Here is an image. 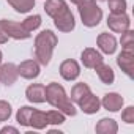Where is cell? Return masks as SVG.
Instances as JSON below:
<instances>
[{
  "mask_svg": "<svg viewBox=\"0 0 134 134\" xmlns=\"http://www.w3.org/2000/svg\"><path fill=\"white\" fill-rule=\"evenodd\" d=\"M121 120L128 125H132L134 123V106H128L126 109H123L121 112Z\"/></svg>",
  "mask_w": 134,
  "mask_h": 134,
  "instance_id": "obj_28",
  "label": "cell"
},
{
  "mask_svg": "<svg viewBox=\"0 0 134 134\" xmlns=\"http://www.w3.org/2000/svg\"><path fill=\"white\" fill-rule=\"evenodd\" d=\"M96 44H98L99 51L107 55H112L117 51V40L112 33H99L96 38Z\"/></svg>",
  "mask_w": 134,
  "mask_h": 134,
  "instance_id": "obj_10",
  "label": "cell"
},
{
  "mask_svg": "<svg viewBox=\"0 0 134 134\" xmlns=\"http://www.w3.org/2000/svg\"><path fill=\"white\" fill-rule=\"evenodd\" d=\"M46 101L68 117H74L77 114V109L74 107L73 101L66 96L65 88L57 82H51L46 85Z\"/></svg>",
  "mask_w": 134,
  "mask_h": 134,
  "instance_id": "obj_1",
  "label": "cell"
},
{
  "mask_svg": "<svg viewBox=\"0 0 134 134\" xmlns=\"http://www.w3.org/2000/svg\"><path fill=\"white\" fill-rule=\"evenodd\" d=\"M121 49L123 51H134V32L128 29L121 33Z\"/></svg>",
  "mask_w": 134,
  "mask_h": 134,
  "instance_id": "obj_24",
  "label": "cell"
},
{
  "mask_svg": "<svg viewBox=\"0 0 134 134\" xmlns=\"http://www.w3.org/2000/svg\"><path fill=\"white\" fill-rule=\"evenodd\" d=\"M93 70L96 71V74H98V77H99V81H101L103 84H106V85L114 84V81H115V74H114V70L110 68L109 65H106V63L101 62L99 65L95 66Z\"/></svg>",
  "mask_w": 134,
  "mask_h": 134,
  "instance_id": "obj_17",
  "label": "cell"
},
{
  "mask_svg": "<svg viewBox=\"0 0 134 134\" xmlns=\"http://www.w3.org/2000/svg\"><path fill=\"white\" fill-rule=\"evenodd\" d=\"M82 2V0H71V3H74V5H79Z\"/></svg>",
  "mask_w": 134,
  "mask_h": 134,
  "instance_id": "obj_31",
  "label": "cell"
},
{
  "mask_svg": "<svg viewBox=\"0 0 134 134\" xmlns=\"http://www.w3.org/2000/svg\"><path fill=\"white\" fill-rule=\"evenodd\" d=\"M95 131L98 134H115L118 131V125L114 118H101L96 123Z\"/></svg>",
  "mask_w": 134,
  "mask_h": 134,
  "instance_id": "obj_18",
  "label": "cell"
},
{
  "mask_svg": "<svg viewBox=\"0 0 134 134\" xmlns=\"http://www.w3.org/2000/svg\"><path fill=\"white\" fill-rule=\"evenodd\" d=\"M25 96L30 103L41 104L46 101V87L43 84H32L25 90Z\"/></svg>",
  "mask_w": 134,
  "mask_h": 134,
  "instance_id": "obj_15",
  "label": "cell"
},
{
  "mask_svg": "<svg viewBox=\"0 0 134 134\" xmlns=\"http://www.w3.org/2000/svg\"><path fill=\"white\" fill-rule=\"evenodd\" d=\"M7 2L18 13H29L35 8V0H7Z\"/></svg>",
  "mask_w": 134,
  "mask_h": 134,
  "instance_id": "obj_21",
  "label": "cell"
},
{
  "mask_svg": "<svg viewBox=\"0 0 134 134\" xmlns=\"http://www.w3.org/2000/svg\"><path fill=\"white\" fill-rule=\"evenodd\" d=\"M101 2H106V0H101Z\"/></svg>",
  "mask_w": 134,
  "mask_h": 134,
  "instance_id": "obj_33",
  "label": "cell"
},
{
  "mask_svg": "<svg viewBox=\"0 0 134 134\" xmlns=\"http://www.w3.org/2000/svg\"><path fill=\"white\" fill-rule=\"evenodd\" d=\"M58 40L52 30H43L35 38V58L40 65L47 66Z\"/></svg>",
  "mask_w": 134,
  "mask_h": 134,
  "instance_id": "obj_2",
  "label": "cell"
},
{
  "mask_svg": "<svg viewBox=\"0 0 134 134\" xmlns=\"http://www.w3.org/2000/svg\"><path fill=\"white\" fill-rule=\"evenodd\" d=\"M5 132H14V134H18V129L13 128V126H5V128L0 129V134H5Z\"/></svg>",
  "mask_w": 134,
  "mask_h": 134,
  "instance_id": "obj_30",
  "label": "cell"
},
{
  "mask_svg": "<svg viewBox=\"0 0 134 134\" xmlns=\"http://www.w3.org/2000/svg\"><path fill=\"white\" fill-rule=\"evenodd\" d=\"M68 10H70L68 3H66L65 0H46V3H44V11L52 19L62 16L65 11H68Z\"/></svg>",
  "mask_w": 134,
  "mask_h": 134,
  "instance_id": "obj_12",
  "label": "cell"
},
{
  "mask_svg": "<svg viewBox=\"0 0 134 134\" xmlns=\"http://www.w3.org/2000/svg\"><path fill=\"white\" fill-rule=\"evenodd\" d=\"M46 118H47V125H62V123H65L66 115L62 114L58 109H55V110L46 112Z\"/></svg>",
  "mask_w": 134,
  "mask_h": 134,
  "instance_id": "obj_25",
  "label": "cell"
},
{
  "mask_svg": "<svg viewBox=\"0 0 134 134\" xmlns=\"http://www.w3.org/2000/svg\"><path fill=\"white\" fill-rule=\"evenodd\" d=\"M22 27L27 30V32H33V30H36L40 25H41V16L40 14H33V16H29V18H25L22 22Z\"/></svg>",
  "mask_w": 134,
  "mask_h": 134,
  "instance_id": "obj_23",
  "label": "cell"
},
{
  "mask_svg": "<svg viewBox=\"0 0 134 134\" xmlns=\"http://www.w3.org/2000/svg\"><path fill=\"white\" fill-rule=\"evenodd\" d=\"M131 21L126 13H110L107 18V27L114 33H123L129 29Z\"/></svg>",
  "mask_w": 134,
  "mask_h": 134,
  "instance_id": "obj_5",
  "label": "cell"
},
{
  "mask_svg": "<svg viewBox=\"0 0 134 134\" xmlns=\"http://www.w3.org/2000/svg\"><path fill=\"white\" fill-rule=\"evenodd\" d=\"M11 117V106L10 103L0 99V121H7Z\"/></svg>",
  "mask_w": 134,
  "mask_h": 134,
  "instance_id": "obj_27",
  "label": "cell"
},
{
  "mask_svg": "<svg viewBox=\"0 0 134 134\" xmlns=\"http://www.w3.org/2000/svg\"><path fill=\"white\" fill-rule=\"evenodd\" d=\"M88 93H92L90 87H88L87 84H84V82H79V84H76V85L71 88V101L76 103V104H79Z\"/></svg>",
  "mask_w": 134,
  "mask_h": 134,
  "instance_id": "obj_19",
  "label": "cell"
},
{
  "mask_svg": "<svg viewBox=\"0 0 134 134\" xmlns=\"http://www.w3.org/2000/svg\"><path fill=\"white\" fill-rule=\"evenodd\" d=\"M117 65L121 68V71L128 76L132 77V66H134V51H123L117 57Z\"/></svg>",
  "mask_w": 134,
  "mask_h": 134,
  "instance_id": "obj_9",
  "label": "cell"
},
{
  "mask_svg": "<svg viewBox=\"0 0 134 134\" xmlns=\"http://www.w3.org/2000/svg\"><path fill=\"white\" fill-rule=\"evenodd\" d=\"M8 41V35H7V32L3 30V27L0 25V44H5Z\"/></svg>",
  "mask_w": 134,
  "mask_h": 134,
  "instance_id": "obj_29",
  "label": "cell"
},
{
  "mask_svg": "<svg viewBox=\"0 0 134 134\" xmlns=\"http://www.w3.org/2000/svg\"><path fill=\"white\" fill-rule=\"evenodd\" d=\"M0 25L3 27V30L7 32L8 38L13 40H27L30 38V32H27L21 22H14V21H8V19H2Z\"/></svg>",
  "mask_w": 134,
  "mask_h": 134,
  "instance_id": "obj_4",
  "label": "cell"
},
{
  "mask_svg": "<svg viewBox=\"0 0 134 134\" xmlns=\"http://www.w3.org/2000/svg\"><path fill=\"white\" fill-rule=\"evenodd\" d=\"M18 74L24 79H36L40 76V63L36 60H24L18 65Z\"/></svg>",
  "mask_w": 134,
  "mask_h": 134,
  "instance_id": "obj_7",
  "label": "cell"
},
{
  "mask_svg": "<svg viewBox=\"0 0 134 134\" xmlns=\"http://www.w3.org/2000/svg\"><path fill=\"white\" fill-rule=\"evenodd\" d=\"M77 7H79L81 21H82V24L85 27L93 29V27H96L101 22V19H103V10L98 7L96 0H82Z\"/></svg>",
  "mask_w": 134,
  "mask_h": 134,
  "instance_id": "obj_3",
  "label": "cell"
},
{
  "mask_svg": "<svg viewBox=\"0 0 134 134\" xmlns=\"http://www.w3.org/2000/svg\"><path fill=\"white\" fill-rule=\"evenodd\" d=\"M81 74V66L76 60L73 58H68V60H65L62 62L60 65V76L65 79V81H74L77 79Z\"/></svg>",
  "mask_w": 134,
  "mask_h": 134,
  "instance_id": "obj_6",
  "label": "cell"
},
{
  "mask_svg": "<svg viewBox=\"0 0 134 134\" xmlns=\"http://www.w3.org/2000/svg\"><path fill=\"white\" fill-rule=\"evenodd\" d=\"M33 107L30 106H22L18 114H16V121L21 125V126H30V118H32V114H33Z\"/></svg>",
  "mask_w": 134,
  "mask_h": 134,
  "instance_id": "obj_22",
  "label": "cell"
},
{
  "mask_svg": "<svg viewBox=\"0 0 134 134\" xmlns=\"http://www.w3.org/2000/svg\"><path fill=\"white\" fill-rule=\"evenodd\" d=\"M30 126L35 129H44L47 126V118H46V112L35 109L30 118Z\"/></svg>",
  "mask_w": 134,
  "mask_h": 134,
  "instance_id": "obj_20",
  "label": "cell"
},
{
  "mask_svg": "<svg viewBox=\"0 0 134 134\" xmlns=\"http://www.w3.org/2000/svg\"><path fill=\"white\" fill-rule=\"evenodd\" d=\"M18 77V66L14 63H0V82L3 85H13Z\"/></svg>",
  "mask_w": 134,
  "mask_h": 134,
  "instance_id": "obj_8",
  "label": "cell"
},
{
  "mask_svg": "<svg viewBox=\"0 0 134 134\" xmlns=\"http://www.w3.org/2000/svg\"><path fill=\"white\" fill-rule=\"evenodd\" d=\"M99 107H101V101H99V98L95 96L93 93H88V95L79 103V109H81L84 114H88V115L96 114V112L99 110Z\"/></svg>",
  "mask_w": 134,
  "mask_h": 134,
  "instance_id": "obj_16",
  "label": "cell"
},
{
  "mask_svg": "<svg viewBox=\"0 0 134 134\" xmlns=\"http://www.w3.org/2000/svg\"><path fill=\"white\" fill-rule=\"evenodd\" d=\"M2 58H3V54H2V51H0V63H2Z\"/></svg>",
  "mask_w": 134,
  "mask_h": 134,
  "instance_id": "obj_32",
  "label": "cell"
},
{
  "mask_svg": "<svg viewBox=\"0 0 134 134\" xmlns=\"http://www.w3.org/2000/svg\"><path fill=\"white\" fill-rule=\"evenodd\" d=\"M81 60H82V65L85 68L93 70L96 65H99L103 62V55H101V52H98L93 47H85L82 51V54H81Z\"/></svg>",
  "mask_w": 134,
  "mask_h": 134,
  "instance_id": "obj_13",
  "label": "cell"
},
{
  "mask_svg": "<svg viewBox=\"0 0 134 134\" xmlns=\"http://www.w3.org/2000/svg\"><path fill=\"white\" fill-rule=\"evenodd\" d=\"M54 24H55V27L58 29V32H63V33H68V32L74 30V27H76L74 16H73V13H71L70 10L65 11L62 16L55 18V19H54Z\"/></svg>",
  "mask_w": 134,
  "mask_h": 134,
  "instance_id": "obj_14",
  "label": "cell"
},
{
  "mask_svg": "<svg viewBox=\"0 0 134 134\" xmlns=\"http://www.w3.org/2000/svg\"><path fill=\"white\" fill-rule=\"evenodd\" d=\"M110 13H125L128 8L126 0H106Z\"/></svg>",
  "mask_w": 134,
  "mask_h": 134,
  "instance_id": "obj_26",
  "label": "cell"
},
{
  "mask_svg": "<svg viewBox=\"0 0 134 134\" xmlns=\"http://www.w3.org/2000/svg\"><path fill=\"white\" fill-rule=\"evenodd\" d=\"M123 103H125L123 96L118 95V93H115V92L106 93L104 98L101 99V106H103L106 110H109V112H118V110L123 107Z\"/></svg>",
  "mask_w": 134,
  "mask_h": 134,
  "instance_id": "obj_11",
  "label": "cell"
}]
</instances>
